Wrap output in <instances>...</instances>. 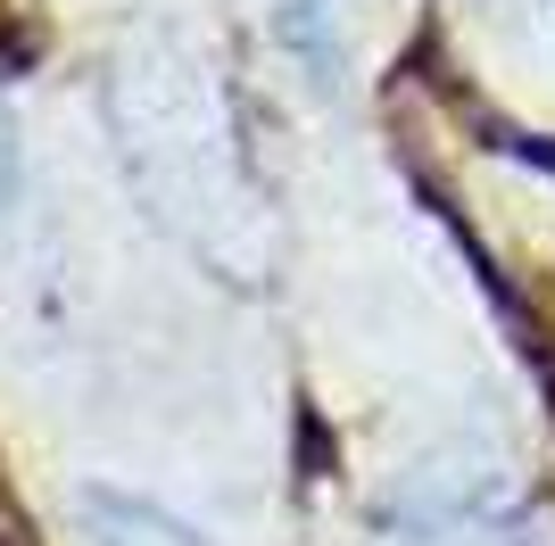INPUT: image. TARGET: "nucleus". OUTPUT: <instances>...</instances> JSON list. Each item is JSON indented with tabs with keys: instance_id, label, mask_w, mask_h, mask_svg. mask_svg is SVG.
<instances>
[{
	"instance_id": "nucleus-1",
	"label": "nucleus",
	"mask_w": 555,
	"mask_h": 546,
	"mask_svg": "<svg viewBox=\"0 0 555 546\" xmlns=\"http://www.w3.org/2000/svg\"><path fill=\"white\" fill-rule=\"evenodd\" d=\"M75 522H83V546H208L191 522H175L166 505L133 497V489H108V480L75 489Z\"/></svg>"
}]
</instances>
